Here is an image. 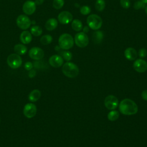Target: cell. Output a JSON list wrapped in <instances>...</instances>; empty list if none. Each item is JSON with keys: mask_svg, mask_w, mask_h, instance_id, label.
<instances>
[{"mask_svg": "<svg viewBox=\"0 0 147 147\" xmlns=\"http://www.w3.org/2000/svg\"><path fill=\"white\" fill-rule=\"evenodd\" d=\"M119 110L120 112L124 115H131L137 113L138 106L133 100L126 98L120 102Z\"/></svg>", "mask_w": 147, "mask_h": 147, "instance_id": "obj_1", "label": "cell"}, {"mask_svg": "<svg viewBox=\"0 0 147 147\" xmlns=\"http://www.w3.org/2000/svg\"><path fill=\"white\" fill-rule=\"evenodd\" d=\"M62 72L65 76L69 78H74L78 75L79 69L77 65L72 62L68 61L63 64Z\"/></svg>", "mask_w": 147, "mask_h": 147, "instance_id": "obj_2", "label": "cell"}, {"mask_svg": "<svg viewBox=\"0 0 147 147\" xmlns=\"http://www.w3.org/2000/svg\"><path fill=\"white\" fill-rule=\"evenodd\" d=\"M59 46L61 49L68 50L71 49L74 44V39L72 36L68 33H63L59 38Z\"/></svg>", "mask_w": 147, "mask_h": 147, "instance_id": "obj_3", "label": "cell"}, {"mask_svg": "<svg viewBox=\"0 0 147 147\" xmlns=\"http://www.w3.org/2000/svg\"><path fill=\"white\" fill-rule=\"evenodd\" d=\"M102 19L97 14H90L87 18L88 26L92 30H98L102 25Z\"/></svg>", "mask_w": 147, "mask_h": 147, "instance_id": "obj_4", "label": "cell"}, {"mask_svg": "<svg viewBox=\"0 0 147 147\" xmlns=\"http://www.w3.org/2000/svg\"><path fill=\"white\" fill-rule=\"evenodd\" d=\"M22 60L21 56L17 53L10 54L7 58V63L8 65L13 69H17L22 65Z\"/></svg>", "mask_w": 147, "mask_h": 147, "instance_id": "obj_5", "label": "cell"}, {"mask_svg": "<svg viewBox=\"0 0 147 147\" xmlns=\"http://www.w3.org/2000/svg\"><path fill=\"white\" fill-rule=\"evenodd\" d=\"M74 42L75 44L79 48H84L87 47L89 43V39L84 32H78L75 35Z\"/></svg>", "mask_w": 147, "mask_h": 147, "instance_id": "obj_6", "label": "cell"}, {"mask_svg": "<svg viewBox=\"0 0 147 147\" xmlns=\"http://www.w3.org/2000/svg\"><path fill=\"white\" fill-rule=\"evenodd\" d=\"M16 23L17 25L21 29L26 30L30 27L32 22L27 16L21 14L18 16V17L17 18Z\"/></svg>", "mask_w": 147, "mask_h": 147, "instance_id": "obj_7", "label": "cell"}, {"mask_svg": "<svg viewBox=\"0 0 147 147\" xmlns=\"http://www.w3.org/2000/svg\"><path fill=\"white\" fill-rule=\"evenodd\" d=\"M104 104L107 109L113 110L117 107L118 105V100L116 96L109 95L105 98Z\"/></svg>", "mask_w": 147, "mask_h": 147, "instance_id": "obj_8", "label": "cell"}, {"mask_svg": "<svg viewBox=\"0 0 147 147\" xmlns=\"http://www.w3.org/2000/svg\"><path fill=\"white\" fill-rule=\"evenodd\" d=\"M23 113L28 118H32L34 117L37 113L36 106L32 103H28L26 104L23 109Z\"/></svg>", "mask_w": 147, "mask_h": 147, "instance_id": "obj_9", "label": "cell"}, {"mask_svg": "<svg viewBox=\"0 0 147 147\" xmlns=\"http://www.w3.org/2000/svg\"><path fill=\"white\" fill-rule=\"evenodd\" d=\"M29 56L33 60H40L44 57V52L41 48L35 47L29 51Z\"/></svg>", "mask_w": 147, "mask_h": 147, "instance_id": "obj_10", "label": "cell"}, {"mask_svg": "<svg viewBox=\"0 0 147 147\" xmlns=\"http://www.w3.org/2000/svg\"><path fill=\"white\" fill-rule=\"evenodd\" d=\"M58 21L61 24H68L73 19L72 14L68 11H63L59 13L57 17Z\"/></svg>", "mask_w": 147, "mask_h": 147, "instance_id": "obj_11", "label": "cell"}, {"mask_svg": "<svg viewBox=\"0 0 147 147\" xmlns=\"http://www.w3.org/2000/svg\"><path fill=\"white\" fill-rule=\"evenodd\" d=\"M36 9V5L34 2L28 0L26 1L23 5L22 10L26 15H31L33 14Z\"/></svg>", "mask_w": 147, "mask_h": 147, "instance_id": "obj_12", "label": "cell"}, {"mask_svg": "<svg viewBox=\"0 0 147 147\" xmlns=\"http://www.w3.org/2000/svg\"><path fill=\"white\" fill-rule=\"evenodd\" d=\"M133 68L137 72H144L147 70V62L142 59H137L133 63Z\"/></svg>", "mask_w": 147, "mask_h": 147, "instance_id": "obj_13", "label": "cell"}, {"mask_svg": "<svg viewBox=\"0 0 147 147\" xmlns=\"http://www.w3.org/2000/svg\"><path fill=\"white\" fill-rule=\"evenodd\" d=\"M49 63L54 68H59L63 65V59L60 55H54L49 57Z\"/></svg>", "mask_w": 147, "mask_h": 147, "instance_id": "obj_14", "label": "cell"}, {"mask_svg": "<svg viewBox=\"0 0 147 147\" xmlns=\"http://www.w3.org/2000/svg\"><path fill=\"white\" fill-rule=\"evenodd\" d=\"M124 55L126 59H127L128 60L133 61L136 60L137 57L138 53L134 48L129 47L125 49L124 52Z\"/></svg>", "mask_w": 147, "mask_h": 147, "instance_id": "obj_15", "label": "cell"}, {"mask_svg": "<svg viewBox=\"0 0 147 147\" xmlns=\"http://www.w3.org/2000/svg\"><path fill=\"white\" fill-rule=\"evenodd\" d=\"M20 39L21 42L24 44H29L32 40V34L28 31H26V30L23 31L20 34Z\"/></svg>", "mask_w": 147, "mask_h": 147, "instance_id": "obj_16", "label": "cell"}, {"mask_svg": "<svg viewBox=\"0 0 147 147\" xmlns=\"http://www.w3.org/2000/svg\"><path fill=\"white\" fill-rule=\"evenodd\" d=\"M58 25L57 20L54 18H51L48 19L45 25V27L48 30H53L55 29Z\"/></svg>", "mask_w": 147, "mask_h": 147, "instance_id": "obj_17", "label": "cell"}, {"mask_svg": "<svg viewBox=\"0 0 147 147\" xmlns=\"http://www.w3.org/2000/svg\"><path fill=\"white\" fill-rule=\"evenodd\" d=\"M41 94L40 91L37 89L32 90L28 95L29 100L32 102H35L37 101L41 97Z\"/></svg>", "mask_w": 147, "mask_h": 147, "instance_id": "obj_18", "label": "cell"}, {"mask_svg": "<svg viewBox=\"0 0 147 147\" xmlns=\"http://www.w3.org/2000/svg\"><path fill=\"white\" fill-rule=\"evenodd\" d=\"M103 33L101 30H96L92 33V39L94 42L95 44H99L102 42L103 38Z\"/></svg>", "mask_w": 147, "mask_h": 147, "instance_id": "obj_19", "label": "cell"}, {"mask_svg": "<svg viewBox=\"0 0 147 147\" xmlns=\"http://www.w3.org/2000/svg\"><path fill=\"white\" fill-rule=\"evenodd\" d=\"M14 51L17 54L19 55H23L26 53L27 47L24 44H17L14 47Z\"/></svg>", "mask_w": 147, "mask_h": 147, "instance_id": "obj_20", "label": "cell"}, {"mask_svg": "<svg viewBox=\"0 0 147 147\" xmlns=\"http://www.w3.org/2000/svg\"><path fill=\"white\" fill-rule=\"evenodd\" d=\"M71 27L76 32H80L83 29V24L80 20L75 19L72 21Z\"/></svg>", "mask_w": 147, "mask_h": 147, "instance_id": "obj_21", "label": "cell"}, {"mask_svg": "<svg viewBox=\"0 0 147 147\" xmlns=\"http://www.w3.org/2000/svg\"><path fill=\"white\" fill-rule=\"evenodd\" d=\"M31 34L34 36H39L42 33V30L41 28L38 25L33 26L30 28Z\"/></svg>", "mask_w": 147, "mask_h": 147, "instance_id": "obj_22", "label": "cell"}, {"mask_svg": "<svg viewBox=\"0 0 147 147\" xmlns=\"http://www.w3.org/2000/svg\"><path fill=\"white\" fill-rule=\"evenodd\" d=\"M52 37L49 34H45L42 36L40 38V42L44 45L51 44L52 41Z\"/></svg>", "mask_w": 147, "mask_h": 147, "instance_id": "obj_23", "label": "cell"}, {"mask_svg": "<svg viewBox=\"0 0 147 147\" xmlns=\"http://www.w3.org/2000/svg\"><path fill=\"white\" fill-rule=\"evenodd\" d=\"M119 116V114L118 111L116 110H111L107 114V118L110 121H116Z\"/></svg>", "mask_w": 147, "mask_h": 147, "instance_id": "obj_24", "label": "cell"}, {"mask_svg": "<svg viewBox=\"0 0 147 147\" xmlns=\"http://www.w3.org/2000/svg\"><path fill=\"white\" fill-rule=\"evenodd\" d=\"M106 3L104 0H96L95 3V9L98 11H102L105 9Z\"/></svg>", "mask_w": 147, "mask_h": 147, "instance_id": "obj_25", "label": "cell"}, {"mask_svg": "<svg viewBox=\"0 0 147 147\" xmlns=\"http://www.w3.org/2000/svg\"><path fill=\"white\" fill-rule=\"evenodd\" d=\"M60 54L62 58L65 60V61H69L72 59V55L71 53V52H70L69 51H63L60 52Z\"/></svg>", "mask_w": 147, "mask_h": 147, "instance_id": "obj_26", "label": "cell"}, {"mask_svg": "<svg viewBox=\"0 0 147 147\" xmlns=\"http://www.w3.org/2000/svg\"><path fill=\"white\" fill-rule=\"evenodd\" d=\"M146 6V4L142 0H138L136 1L134 3L133 7L135 10H139L142 9H145Z\"/></svg>", "mask_w": 147, "mask_h": 147, "instance_id": "obj_27", "label": "cell"}, {"mask_svg": "<svg viewBox=\"0 0 147 147\" xmlns=\"http://www.w3.org/2000/svg\"><path fill=\"white\" fill-rule=\"evenodd\" d=\"M64 4V0H53V6L56 9H60L63 7Z\"/></svg>", "mask_w": 147, "mask_h": 147, "instance_id": "obj_28", "label": "cell"}, {"mask_svg": "<svg viewBox=\"0 0 147 147\" xmlns=\"http://www.w3.org/2000/svg\"><path fill=\"white\" fill-rule=\"evenodd\" d=\"M80 12L82 15H88L91 12V8L87 5H83L80 8Z\"/></svg>", "mask_w": 147, "mask_h": 147, "instance_id": "obj_29", "label": "cell"}, {"mask_svg": "<svg viewBox=\"0 0 147 147\" xmlns=\"http://www.w3.org/2000/svg\"><path fill=\"white\" fill-rule=\"evenodd\" d=\"M120 5L124 9H128L130 6V0H120Z\"/></svg>", "mask_w": 147, "mask_h": 147, "instance_id": "obj_30", "label": "cell"}, {"mask_svg": "<svg viewBox=\"0 0 147 147\" xmlns=\"http://www.w3.org/2000/svg\"><path fill=\"white\" fill-rule=\"evenodd\" d=\"M138 55L141 58H144L147 55V51L145 48H141L139 49Z\"/></svg>", "mask_w": 147, "mask_h": 147, "instance_id": "obj_31", "label": "cell"}, {"mask_svg": "<svg viewBox=\"0 0 147 147\" xmlns=\"http://www.w3.org/2000/svg\"><path fill=\"white\" fill-rule=\"evenodd\" d=\"M33 64L31 62H30V61L26 62L25 63V64H24V68L27 71L31 70L33 68Z\"/></svg>", "mask_w": 147, "mask_h": 147, "instance_id": "obj_32", "label": "cell"}, {"mask_svg": "<svg viewBox=\"0 0 147 147\" xmlns=\"http://www.w3.org/2000/svg\"><path fill=\"white\" fill-rule=\"evenodd\" d=\"M36 75V71L35 69H32L31 70L29 71V73H28V76L30 78H34Z\"/></svg>", "mask_w": 147, "mask_h": 147, "instance_id": "obj_33", "label": "cell"}, {"mask_svg": "<svg viewBox=\"0 0 147 147\" xmlns=\"http://www.w3.org/2000/svg\"><path fill=\"white\" fill-rule=\"evenodd\" d=\"M141 96L144 100L147 101V90H145L142 92Z\"/></svg>", "mask_w": 147, "mask_h": 147, "instance_id": "obj_34", "label": "cell"}, {"mask_svg": "<svg viewBox=\"0 0 147 147\" xmlns=\"http://www.w3.org/2000/svg\"><path fill=\"white\" fill-rule=\"evenodd\" d=\"M44 0H35L34 3L36 5H41L43 3Z\"/></svg>", "mask_w": 147, "mask_h": 147, "instance_id": "obj_35", "label": "cell"}, {"mask_svg": "<svg viewBox=\"0 0 147 147\" xmlns=\"http://www.w3.org/2000/svg\"><path fill=\"white\" fill-rule=\"evenodd\" d=\"M89 27L88 26H85L82 29H83V32H84V33H87V32H88V31H89Z\"/></svg>", "mask_w": 147, "mask_h": 147, "instance_id": "obj_36", "label": "cell"}, {"mask_svg": "<svg viewBox=\"0 0 147 147\" xmlns=\"http://www.w3.org/2000/svg\"><path fill=\"white\" fill-rule=\"evenodd\" d=\"M145 11L146 14H147V6H145Z\"/></svg>", "mask_w": 147, "mask_h": 147, "instance_id": "obj_37", "label": "cell"}, {"mask_svg": "<svg viewBox=\"0 0 147 147\" xmlns=\"http://www.w3.org/2000/svg\"><path fill=\"white\" fill-rule=\"evenodd\" d=\"M145 4H147V0H142Z\"/></svg>", "mask_w": 147, "mask_h": 147, "instance_id": "obj_38", "label": "cell"}, {"mask_svg": "<svg viewBox=\"0 0 147 147\" xmlns=\"http://www.w3.org/2000/svg\"><path fill=\"white\" fill-rule=\"evenodd\" d=\"M0 121H1V119H0Z\"/></svg>", "mask_w": 147, "mask_h": 147, "instance_id": "obj_39", "label": "cell"}]
</instances>
